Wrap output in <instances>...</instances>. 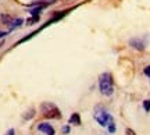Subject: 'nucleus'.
<instances>
[{"label":"nucleus","instance_id":"nucleus-8","mask_svg":"<svg viewBox=\"0 0 150 135\" xmlns=\"http://www.w3.org/2000/svg\"><path fill=\"white\" fill-rule=\"evenodd\" d=\"M43 9H45V7H42V6H35V7H31L29 14H31V17H40V13L43 11Z\"/></svg>","mask_w":150,"mask_h":135},{"label":"nucleus","instance_id":"nucleus-14","mask_svg":"<svg viewBox=\"0 0 150 135\" xmlns=\"http://www.w3.org/2000/svg\"><path fill=\"white\" fill-rule=\"evenodd\" d=\"M70 131H71V127H70V124L64 125V127L61 128V132H63V135H67V134H70Z\"/></svg>","mask_w":150,"mask_h":135},{"label":"nucleus","instance_id":"nucleus-2","mask_svg":"<svg viewBox=\"0 0 150 135\" xmlns=\"http://www.w3.org/2000/svg\"><path fill=\"white\" fill-rule=\"evenodd\" d=\"M93 119L96 120L97 124L100 125V127H106V128H107V125L111 121H114L112 116L108 113L107 109L104 107V106H102V104H97L96 107H95V110H93Z\"/></svg>","mask_w":150,"mask_h":135},{"label":"nucleus","instance_id":"nucleus-7","mask_svg":"<svg viewBox=\"0 0 150 135\" xmlns=\"http://www.w3.org/2000/svg\"><path fill=\"white\" fill-rule=\"evenodd\" d=\"M22 22H24L22 18H13L11 24L8 25V31H14V29H17V28H20L22 25Z\"/></svg>","mask_w":150,"mask_h":135},{"label":"nucleus","instance_id":"nucleus-12","mask_svg":"<svg viewBox=\"0 0 150 135\" xmlns=\"http://www.w3.org/2000/svg\"><path fill=\"white\" fill-rule=\"evenodd\" d=\"M39 20H40V17H31V18H28V20H27V24H28V25H33V24H35V22H38Z\"/></svg>","mask_w":150,"mask_h":135},{"label":"nucleus","instance_id":"nucleus-11","mask_svg":"<svg viewBox=\"0 0 150 135\" xmlns=\"http://www.w3.org/2000/svg\"><path fill=\"white\" fill-rule=\"evenodd\" d=\"M115 130H117V128H115V123H114V121H111V123L107 125V131L110 132V134H114V132H115Z\"/></svg>","mask_w":150,"mask_h":135},{"label":"nucleus","instance_id":"nucleus-3","mask_svg":"<svg viewBox=\"0 0 150 135\" xmlns=\"http://www.w3.org/2000/svg\"><path fill=\"white\" fill-rule=\"evenodd\" d=\"M40 112H42V116L45 119H53V120L61 119L60 109L52 102H43L40 104Z\"/></svg>","mask_w":150,"mask_h":135},{"label":"nucleus","instance_id":"nucleus-1","mask_svg":"<svg viewBox=\"0 0 150 135\" xmlns=\"http://www.w3.org/2000/svg\"><path fill=\"white\" fill-rule=\"evenodd\" d=\"M99 91L103 96H111L114 93V80L111 72H103L99 77Z\"/></svg>","mask_w":150,"mask_h":135},{"label":"nucleus","instance_id":"nucleus-9","mask_svg":"<svg viewBox=\"0 0 150 135\" xmlns=\"http://www.w3.org/2000/svg\"><path fill=\"white\" fill-rule=\"evenodd\" d=\"M0 21H1L3 25L8 27V25L11 24V21H13V17L8 16V14H1V16H0Z\"/></svg>","mask_w":150,"mask_h":135},{"label":"nucleus","instance_id":"nucleus-10","mask_svg":"<svg viewBox=\"0 0 150 135\" xmlns=\"http://www.w3.org/2000/svg\"><path fill=\"white\" fill-rule=\"evenodd\" d=\"M22 117H24V120H31V119H33V117H35V109H31V110H28V112L24 114Z\"/></svg>","mask_w":150,"mask_h":135},{"label":"nucleus","instance_id":"nucleus-15","mask_svg":"<svg viewBox=\"0 0 150 135\" xmlns=\"http://www.w3.org/2000/svg\"><path fill=\"white\" fill-rule=\"evenodd\" d=\"M143 74H145L146 77H149V78H150V65H146L145 68H143Z\"/></svg>","mask_w":150,"mask_h":135},{"label":"nucleus","instance_id":"nucleus-6","mask_svg":"<svg viewBox=\"0 0 150 135\" xmlns=\"http://www.w3.org/2000/svg\"><path fill=\"white\" fill-rule=\"evenodd\" d=\"M68 124H70V125H76V127L82 124L79 113H72V114H71L70 119H68Z\"/></svg>","mask_w":150,"mask_h":135},{"label":"nucleus","instance_id":"nucleus-13","mask_svg":"<svg viewBox=\"0 0 150 135\" xmlns=\"http://www.w3.org/2000/svg\"><path fill=\"white\" fill-rule=\"evenodd\" d=\"M143 109H145L146 113H149V112H150V99L143 100Z\"/></svg>","mask_w":150,"mask_h":135},{"label":"nucleus","instance_id":"nucleus-4","mask_svg":"<svg viewBox=\"0 0 150 135\" xmlns=\"http://www.w3.org/2000/svg\"><path fill=\"white\" fill-rule=\"evenodd\" d=\"M146 45H147V41H146V36H136V38H132L129 41V46L131 48L136 49V50H145L146 49Z\"/></svg>","mask_w":150,"mask_h":135},{"label":"nucleus","instance_id":"nucleus-17","mask_svg":"<svg viewBox=\"0 0 150 135\" xmlns=\"http://www.w3.org/2000/svg\"><path fill=\"white\" fill-rule=\"evenodd\" d=\"M6 135H16V131H14V128H10V130L6 132Z\"/></svg>","mask_w":150,"mask_h":135},{"label":"nucleus","instance_id":"nucleus-16","mask_svg":"<svg viewBox=\"0 0 150 135\" xmlns=\"http://www.w3.org/2000/svg\"><path fill=\"white\" fill-rule=\"evenodd\" d=\"M125 135H136V132H135L132 128H127V130H125Z\"/></svg>","mask_w":150,"mask_h":135},{"label":"nucleus","instance_id":"nucleus-5","mask_svg":"<svg viewBox=\"0 0 150 135\" xmlns=\"http://www.w3.org/2000/svg\"><path fill=\"white\" fill-rule=\"evenodd\" d=\"M38 130L46 135H56V131H54L53 125L49 124V123H39L38 124Z\"/></svg>","mask_w":150,"mask_h":135},{"label":"nucleus","instance_id":"nucleus-18","mask_svg":"<svg viewBox=\"0 0 150 135\" xmlns=\"http://www.w3.org/2000/svg\"><path fill=\"white\" fill-rule=\"evenodd\" d=\"M7 33H8L7 31H0V39H3L6 35H7Z\"/></svg>","mask_w":150,"mask_h":135}]
</instances>
